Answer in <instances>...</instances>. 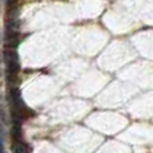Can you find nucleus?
<instances>
[{
  "mask_svg": "<svg viewBox=\"0 0 153 153\" xmlns=\"http://www.w3.org/2000/svg\"><path fill=\"white\" fill-rule=\"evenodd\" d=\"M3 56H4V62H5V65H7L8 79L12 82L13 79H16V75H18L19 70H20L18 54H16L15 50H10V48H7V50L3 51Z\"/></svg>",
  "mask_w": 153,
  "mask_h": 153,
  "instance_id": "nucleus-2",
  "label": "nucleus"
},
{
  "mask_svg": "<svg viewBox=\"0 0 153 153\" xmlns=\"http://www.w3.org/2000/svg\"><path fill=\"white\" fill-rule=\"evenodd\" d=\"M11 101H12L13 120L20 122V121H23V120H26V118H28V117L32 116V111L30 110V109L23 103V101H22L19 89H11Z\"/></svg>",
  "mask_w": 153,
  "mask_h": 153,
  "instance_id": "nucleus-1",
  "label": "nucleus"
},
{
  "mask_svg": "<svg viewBox=\"0 0 153 153\" xmlns=\"http://www.w3.org/2000/svg\"><path fill=\"white\" fill-rule=\"evenodd\" d=\"M18 1L19 0H7V4L10 8H12V7H15V4H18Z\"/></svg>",
  "mask_w": 153,
  "mask_h": 153,
  "instance_id": "nucleus-4",
  "label": "nucleus"
},
{
  "mask_svg": "<svg viewBox=\"0 0 153 153\" xmlns=\"http://www.w3.org/2000/svg\"><path fill=\"white\" fill-rule=\"evenodd\" d=\"M13 153H31L30 146L24 143L23 140H16L13 143V148H12Z\"/></svg>",
  "mask_w": 153,
  "mask_h": 153,
  "instance_id": "nucleus-3",
  "label": "nucleus"
},
{
  "mask_svg": "<svg viewBox=\"0 0 153 153\" xmlns=\"http://www.w3.org/2000/svg\"><path fill=\"white\" fill-rule=\"evenodd\" d=\"M3 149H4L3 148V143H1V140H0V153H3Z\"/></svg>",
  "mask_w": 153,
  "mask_h": 153,
  "instance_id": "nucleus-5",
  "label": "nucleus"
}]
</instances>
